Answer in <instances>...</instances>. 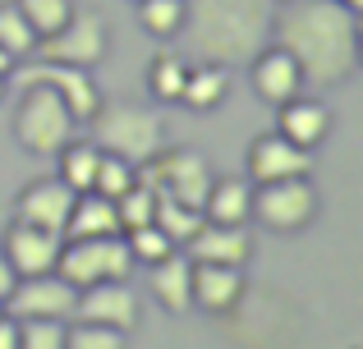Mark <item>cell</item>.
Returning <instances> with one entry per match:
<instances>
[{"instance_id": "f35d334b", "label": "cell", "mask_w": 363, "mask_h": 349, "mask_svg": "<svg viewBox=\"0 0 363 349\" xmlns=\"http://www.w3.org/2000/svg\"><path fill=\"white\" fill-rule=\"evenodd\" d=\"M0 313H5V299H0Z\"/></svg>"}, {"instance_id": "5bb4252c", "label": "cell", "mask_w": 363, "mask_h": 349, "mask_svg": "<svg viewBox=\"0 0 363 349\" xmlns=\"http://www.w3.org/2000/svg\"><path fill=\"white\" fill-rule=\"evenodd\" d=\"M69 207H74V188L65 184L60 175L33 179V184H23V188H18V198H14V221H28V225H42V230L65 234Z\"/></svg>"}, {"instance_id": "44dd1931", "label": "cell", "mask_w": 363, "mask_h": 349, "mask_svg": "<svg viewBox=\"0 0 363 349\" xmlns=\"http://www.w3.org/2000/svg\"><path fill=\"white\" fill-rule=\"evenodd\" d=\"M92 234H124L120 216H116V202H111L106 193H97V188L74 193L69 221H65V239H92Z\"/></svg>"}, {"instance_id": "7c38bea8", "label": "cell", "mask_w": 363, "mask_h": 349, "mask_svg": "<svg viewBox=\"0 0 363 349\" xmlns=\"http://www.w3.org/2000/svg\"><path fill=\"white\" fill-rule=\"evenodd\" d=\"M69 322H97V326H116V331H133V322H138V294L124 280L83 285L79 299H74Z\"/></svg>"}, {"instance_id": "7402d4cb", "label": "cell", "mask_w": 363, "mask_h": 349, "mask_svg": "<svg viewBox=\"0 0 363 349\" xmlns=\"http://www.w3.org/2000/svg\"><path fill=\"white\" fill-rule=\"evenodd\" d=\"M225 97H230V69L225 64H189L184 92H179V101L189 110H216Z\"/></svg>"}, {"instance_id": "83f0119b", "label": "cell", "mask_w": 363, "mask_h": 349, "mask_svg": "<svg viewBox=\"0 0 363 349\" xmlns=\"http://www.w3.org/2000/svg\"><path fill=\"white\" fill-rule=\"evenodd\" d=\"M124 244H129L133 262H143V267H152V262H161V258H170V253H175V239H170V234L161 230L157 221L124 230Z\"/></svg>"}, {"instance_id": "5b68a950", "label": "cell", "mask_w": 363, "mask_h": 349, "mask_svg": "<svg viewBox=\"0 0 363 349\" xmlns=\"http://www.w3.org/2000/svg\"><path fill=\"white\" fill-rule=\"evenodd\" d=\"M318 188H313L308 175H290V179H267V184H253V198H248V221H257L262 230L276 234H294L303 225L318 221Z\"/></svg>"}, {"instance_id": "6da1fadb", "label": "cell", "mask_w": 363, "mask_h": 349, "mask_svg": "<svg viewBox=\"0 0 363 349\" xmlns=\"http://www.w3.org/2000/svg\"><path fill=\"white\" fill-rule=\"evenodd\" d=\"M272 42L294 55L303 88H340L359 74V9L340 0H281Z\"/></svg>"}, {"instance_id": "52a82bcc", "label": "cell", "mask_w": 363, "mask_h": 349, "mask_svg": "<svg viewBox=\"0 0 363 349\" xmlns=\"http://www.w3.org/2000/svg\"><path fill=\"white\" fill-rule=\"evenodd\" d=\"M111 51V28L97 9H79L55 28L51 37L33 46V60H55V64H79V69H97Z\"/></svg>"}, {"instance_id": "ffe728a7", "label": "cell", "mask_w": 363, "mask_h": 349, "mask_svg": "<svg viewBox=\"0 0 363 349\" xmlns=\"http://www.w3.org/2000/svg\"><path fill=\"white\" fill-rule=\"evenodd\" d=\"M248 198H253V179L248 175H212L203 198V216L216 225H248Z\"/></svg>"}, {"instance_id": "d4e9b609", "label": "cell", "mask_w": 363, "mask_h": 349, "mask_svg": "<svg viewBox=\"0 0 363 349\" xmlns=\"http://www.w3.org/2000/svg\"><path fill=\"white\" fill-rule=\"evenodd\" d=\"M184 74H189V60L179 51H157V55H152V69H147L152 101H179V92H184Z\"/></svg>"}, {"instance_id": "30bf717a", "label": "cell", "mask_w": 363, "mask_h": 349, "mask_svg": "<svg viewBox=\"0 0 363 349\" xmlns=\"http://www.w3.org/2000/svg\"><path fill=\"white\" fill-rule=\"evenodd\" d=\"M74 299L79 290L69 285L65 276L46 271V276H18L14 290L5 294V313L9 317H46V322H69L74 317Z\"/></svg>"}, {"instance_id": "4fadbf2b", "label": "cell", "mask_w": 363, "mask_h": 349, "mask_svg": "<svg viewBox=\"0 0 363 349\" xmlns=\"http://www.w3.org/2000/svg\"><path fill=\"white\" fill-rule=\"evenodd\" d=\"M60 244H65V234L42 230V225H28V221H14L5 234H0V248H5L14 276H46V271H55Z\"/></svg>"}, {"instance_id": "ab89813d", "label": "cell", "mask_w": 363, "mask_h": 349, "mask_svg": "<svg viewBox=\"0 0 363 349\" xmlns=\"http://www.w3.org/2000/svg\"><path fill=\"white\" fill-rule=\"evenodd\" d=\"M276 5H281V0H276Z\"/></svg>"}, {"instance_id": "7a4b0ae2", "label": "cell", "mask_w": 363, "mask_h": 349, "mask_svg": "<svg viewBox=\"0 0 363 349\" xmlns=\"http://www.w3.org/2000/svg\"><path fill=\"white\" fill-rule=\"evenodd\" d=\"M276 0H184V23L175 42L194 64H248L272 46Z\"/></svg>"}, {"instance_id": "3957f363", "label": "cell", "mask_w": 363, "mask_h": 349, "mask_svg": "<svg viewBox=\"0 0 363 349\" xmlns=\"http://www.w3.org/2000/svg\"><path fill=\"white\" fill-rule=\"evenodd\" d=\"M88 129H92V143L101 152H116L133 166H143L147 156H157L166 147V115L157 106H147V101H133V97H106L101 92Z\"/></svg>"}, {"instance_id": "cb8c5ba5", "label": "cell", "mask_w": 363, "mask_h": 349, "mask_svg": "<svg viewBox=\"0 0 363 349\" xmlns=\"http://www.w3.org/2000/svg\"><path fill=\"white\" fill-rule=\"evenodd\" d=\"M152 221L161 225V230L175 239V248H184L189 239H194L198 230H203V207H189V202H175V198H166V193H157V212H152Z\"/></svg>"}, {"instance_id": "8fae6325", "label": "cell", "mask_w": 363, "mask_h": 349, "mask_svg": "<svg viewBox=\"0 0 363 349\" xmlns=\"http://www.w3.org/2000/svg\"><path fill=\"white\" fill-rule=\"evenodd\" d=\"M244 267H225V262H194L189 267V294L194 308L207 317H230L244 304Z\"/></svg>"}, {"instance_id": "ba28073f", "label": "cell", "mask_w": 363, "mask_h": 349, "mask_svg": "<svg viewBox=\"0 0 363 349\" xmlns=\"http://www.w3.org/2000/svg\"><path fill=\"white\" fill-rule=\"evenodd\" d=\"M138 179L152 188V193H166L175 202L203 207L207 184H212V161H207L198 147H161L157 156L138 166Z\"/></svg>"}, {"instance_id": "836d02e7", "label": "cell", "mask_w": 363, "mask_h": 349, "mask_svg": "<svg viewBox=\"0 0 363 349\" xmlns=\"http://www.w3.org/2000/svg\"><path fill=\"white\" fill-rule=\"evenodd\" d=\"M0 349H18V317L0 313Z\"/></svg>"}, {"instance_id": "8d00e7d4", "label": "cell", "mask_w": 363, "mask_h": 349, "mask_svg": "<svg viewBox=\"0 0 363 349\" xmlns=\"http://www.w3.org/2000/svg\"><path fill=\"white\" fill-rule=\"evenodd\" d=\"M5 92H9V74H0V97H5Z\"/></svg>"}, {"instance_id": "e0dca14e", "label": "cell", "mask_w": 363, "mask_h": 349, "mask_svg": "<svg viewBox=\"0 0 363 349\" xmlns=\"http://www.w3.org/2000/svg\"><path fill=\"white\" fill-rule=\"evenodd\" d=\"M331 110L322 106L318 97H290L276 106V134H285L294 147H303V152H313V147H322L331 138Z\"/></svg>"}, {"instance_id": "f1b7e54d", "label": "cell", "mask_w": 363, "mask_h": 349, "mask_svg": "<svg viewBox=\"0 0 363 349\" xmlns=\"http://www.w3.org/2000/svg\"><path fill=\"white\" fill-rule=\"evenodd\" d=\"M152 212H157V193H152L143 179H133L129 188L116 198V216H120V230H133V225H147Z\"/></svg>"}, {"instance_id": "603a6c76", "label": "cell", "mask_w": 363, "mask_h": 349, "mask_svg": "<svg viewBox=\"0 0 363 349\" xmlns=\"http://www.w3.org/2000/svg\"><path fill=\"white\" fill-rule=\"evenodd\" d=\"M55 161H60V175L65 184L74 188V193H88L92 179H97V161H101V147L92 143V138H69V143L55 152Z\"/></svg>"}, {"instance_id": "d6986e66", "label": "cell", "mask_w": 363, "mask_h": 349, "mask_svg": "<svg viewBox=\"0 0 363 349\" xmlns=\"http://www.w3.org/2000/svg\"><path fill=\"white\" fill-rule=\"evenodd\" d=\"M189 267L194 262L184 258V248H175L170 258H161V262H152V294H157V304L166 308L170 317H184V313H194V294H189Z\"/></svg>"}, {"instance_id": "74e56055", "label": "cell", "mask_w": 363, "mask_h": 349, "mask_svg": "<svg viewBox=\"0 0 363 349\" xmlns=\"http://www.w3.org/2000/svg\"><path fill=\"white\" fill-rule=\"evenodd\" d=\"M340 5H350V9H363V0H340Z\"/></svg>"}, {"instance_id": "1f68e13d", "label": "cell", "mask_w": 363, "mask_h": 349, "mask_svg": "<svg viewBox=\"0 0 363 349\" xmlns=\"http://www.w3.org/2000/svg\"><path fill=\"white\" fill-rule=\"evenodd\" d=\"M133 179H138V166H133V161H124V156H116V152H101L92 188H97V193H106L111 202H116V198L133 184Z\"/></svg>"}, {"instance_id": "ac0fdd59", "label": "cell", "mask_w": 363, "mask_h": 349, "mask_svg": "<svg viewBox=\"0 0 363 349\" xmlns=\"http://www.w3.org/2000/svg\"><path fill=\"white\" fill-rule=\"evenodd\" d=\"M189 262H225V267H244L253 258V234L248 225H216L203 221V230L184 244Z\"/></svg>"}, {"instance_id": "d6a6232c", "label": "cell", "mask_w": 363, "mask_h": 349, "mask_svg": "<svg viewBox=\"0 0 363 349\" xmlns=\"http://www.w3.org/2000/svg\"><path fill=\"white\" fill-rule=\"evenodd\" d=\"M18 349H65V322L23 317L18 322Z\"/></svg>"}, {"instance_id": "9a60e30c", "label": "cell", "mask_w": 363, "mask_h": 349, "mask_svg": "<svg viewBox=\"0 0 363 349\" xmlns=\"http://www.w3.org/2000/svg\"><path fill=\"white\" fill-rule=\"evenodd\" d=\"M248 179L253 184H267V179H290V175H308L313 171V152L294 147L285 134H257L248 143Z\"/></svg>"}, {"instance_id": "9c48e42d", "label": "cell", "mask_w": 363, "mask_h": 349, "mask_svg": "<svg viewBox=\"0 0 363 349\" xmlns=\"http://www.w3.org/2000/svg\"><path fill=\"white\" fill-rule=\"evenodd\" d=\"M9 83H46V88L55 92V97L69 106V115L79 120V125H88L92 110H97L101 101V88L97 79H92V69H79V64H55V60H18L14 69H9Z\"/></svg>"}, {"instance_id": "f546056e", "label": "cell", "mask_w": 363, "mask_h": 349, "mask_svg": "<svg viewBox=\"0 0 363 349\" xmlns=\"http://www.w3.org/2000/svg\"><path fill=\"white\" fill-rule=\"evenodd\" d=\"M129 331L116 326H97V322H65V349H124Z\"/></svg>"}, {"instance_id": "277c9868", "label": "cell", "mask_w": 363, "mask_h": 349, "mask_svg": "<svg viewBox=\"0 0 363 349\" xmlns=\"http://www.w3.org/2000/svg\"><path fill=\"white\" fill-rule=\"evenodd\" d=\"M79 120L69 115L60 97L46 83H18V106H14V138L33 156H55L74 138Z\"/></svg>"}, {"instance_id": "2e32d148", "label": "cell", "mask_w": 363, "mask_h": 349, "mask_svg": "<svg viewBox=\"0 0 363 349\" xmlns=\"http://www.w3.org/2000/svg\"><path fill=\"white\" fill-rule=\"evenodd\" d=\"M248 79H253V92L267 101V106H281V101L299 97L303 92V74L294 64V55L285 46H262V51L248 60Z\"/></svg>"}, {"instance_id": "d590c367", "label": "cell", "mask_w": 363, "mask_h": 349, "mask_svg": "<svg viewBox=\"0 0 363 349\" xmlns=\"http://www.w3.org/2000/svg\"><path fill=\"white\" fill-rule=\"evenodd\" d=\"M14 64H18V60H14V55L5 51V46H0V74H9V69H14Z\"/></svg>"}, {"instance_id": "e575fe53", "label": "cell", "mask_w": 363, "mask_h": 349, "mask_svg": "<svg viewBox=\"0 0 363 349\" xmlns=\"http://www.w3.org/2000/svg\"><path fill=\"white\" fill-rule=\"evenodd\" d=\"M14 267H9V258H5V248H0V299H5L9 294V290H14Z\"/></svg>"}, {"instance_id": "4316f807", "label": "cell", "mask_w": 363, "mask_h": 349, "mask_svg": "<svg viewBox=\"0 0 363 349\" xmlns=\"http://www.w3.org/2000/svg\"><path fill=\"white\" fill-rule=\"evenodd\" d=\"M138 5V23L161 42H175L179 23H184V0H133Z\"/></svg>"}, {"instance_id": "4dcf8cb0", "label": "cell", "mask_w": 363, "mask_h": 349, "mask_svg": "<svg viewBox=\"0 0 363 349\" xmlns=\"http://www.w3.org/2000/svg\"><path fill=\"white\" fill-rule=\"evenodd\" d=\"M14 5L23 9V18L33 23L37 42H42V37H51L55 28H60L65 18L74 14V0H14Z\"/></svg>"}, {"instance_id": "8992f818", "label": "cell", "mask_w": 363, "mask_h": 349, "mask_svg": "<svg viewBox=\"0 0 363 349\" xmlns=\"http://www.w3.org/2000/svg\"><path fill=\"white\" fill-rule=\"evenodd\" d=\"M138 267L124 244V234H92V239H65L55 258V276H65L74 290L97 285V280H129Z\"/></svg>"}, {"instance_id": "484cf974", "label": "cell", "mask_w": 363, "mask_h": 349, "mask_svg": "<svg viewBox=\"0 0 363 349\" xmlns=\"http://www.w3.org/2000/svg\"><path fill=\"white\" fill-rule=\"evenodd\" d=\"M0 46H5L14 60H28L37 46V33L33 23L23 18V9L14 5V0H0Z\"/></svg>"}]
</instances>
